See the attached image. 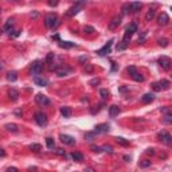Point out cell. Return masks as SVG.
Returning <instances> with one entry per match:
<instances>
[{"mask_svg":"<svg viewBox=\"0 0 172 172\" xmlns=\"http://www.w3.org/2000/svg\"><path fill=\"white\" fill-rule=\"evenodd\" d=\"M7 172H19L18 168H15V167H9L8 169H7Z\"/></svg>","mask_w":172,"mask_h":172,"instance_id":"bcb514c9","label":"cell"},{"mask_svg":"<svg viewBox=\"0 0 172 172\" xmlns=\"http://www.w3.org/2000/svg\"><path fill=\"white\" fill-rule=\"evenodd\" d=\"M152 89H153L155 91H161V85H160V82H153V83H152Z\"/></svg>","mask_w":172,"mask_h":172,"instance_id":"d590c367","label":"cell"},{"mask_svg":"<svg viewBox=\"0 0 172 172\" xmlns=\"http://www.w3.org/2000/svg\"><path fill=\"white\" fill-rule=\"evenodd\" d=\"M156 4H153V6H152V8H149L148 9V12H147V15H145V20L147 22H151L152 19L155 18V14H156Z\"/></svg>","mask_w":172,"mask_h":172,"instance_id":"9a60e30c","label":"cell"},{"mask_svg":"<svg viewBox=\"0 0 172 172\" xmlns=\"http://www.w3.org/2000/svg\"><path fill=\"white\" fill-rule=\"evenodd\" d=\"M171 59L168 58V57H165V55H163V57H160L159 58V65H160V67L163 69V70H165V71H168L169 69H171Z\"/></svg>","mask_w":172,"mask_h":172,"instance_id":"8992f818","label":"cell"},{"mask_svg":"<svg viewBox=\"0 0 172 172\" xmlns=\"http://www.w3.org/2000/svg\"><path fill=\"white\" fill-rule=\"evenodd\" d=\"M128 73H129V74H131V75H133V74H134V73H137V70H136V67H134V66H129V67H128Z\"/></svg>","mask_w":172,"mask_h":172,"instance_id":"b9f144b4","label":"cell"},{"mask_svg":"<svg viewBox=\"0 0 172 172\" xmlns=\"http://www.w3.org/2000/svg\"><path fill=\"white\" fill-rule=\"evenodd\" d=\"M85 32H86V34H93V32H96V31H94L93 27L86 26V27H85Z\"/></svg>","mask_w":172,"mask_h":172,"instance_id":"60d3db41","label":"cell"},{"mask_svg":"<svg viewBox=\"0 0 172 172\" xmlns=\"http://www.w3.org/2000/svg\"><path fill=\"white\" fill-rule=\"evenodd\" d=\"M71 71V69L69 67H61V69H57V75L58 77H65Z\"/></svg>","mask_w":172,"mask_h":172,"instance_id":"ffe728a7","label":"cell"},{"mask_svg":"<svg viewBox=\"0 0 172 172\" xmlns=\"http://www.w3.org/2000/svg\"><path fill=\"white\" fill-rule=\"evenodd\" d=\"M157 139L161 141L163 144H165V145H171L172 144V137H171V134L168 133V132H165V131H163V132H160V133L157 134Z\"/></svg>","mask_w":172,"mask_h":172,"instance_id":"3957f363","label":"cell"},{"mask_svg":"<svg viewBox=\"0 0 172 172\" xmlns=\"http://www.w3.org/2000/svg\"><path fill=\"white\" fill-rule=\"evenodd\" d=\"M35 101H36V104H39V105H42V106H47V105H50V99H49V97L44 96V94H42V93L36 94V96H35Z\"/></svg>","mask_w":172,"mask_h":172,"instance_id":"52a82bcc","label":"cell"},{"mask_svg":"<svg viewBox=\"0 0 172 172\" xmlns=\"http://www.w3.org/2000/svg\"><path fill=\"white\" fill-rule=\"evenodd\" d=\"M3 30H4V32H9V34H11V31L14 30V20L8 19V20L6 22V24H4Z\"/></svg>","mask_w":172,"mask_h":172,"instance_id":"7402d4cb","label":"cell"},{"mask_svg":"<svg viewBox=\"0 0 172 172\" xmlns=\"http://www.w3.org/2000/svg\"><path fill=\"white\" fill-rule=\"evenodd\" d=\"M42 70H43V63H42L41 61H36V62H34V63H32L31 71H32V74H34L35 77H38V74H41Z\"/></svg>","mask_w":172,"mask_h":172,"instance_id":"ba28073f","label":"cell"},{"mask_svg":"<svg viewBox=\"0 0 172 172\" xmlns=\"http://www.w3.org/2000/svg\"><path fill=\"white\" fill-rule=\"evenodd\" d=\"M57 153H58V155H61V156H63V155H66V152H65L63 151V149H62V148H58V149H57Z\"/></svg>","mask_w":172,"mask_h":172,"instance_id":"f6af8a7d","label":"cell"},{"mask_svg":"<svg viewBox=\"0 0 172 172\" xmlns=\"http://www.w3.org/2000/svg\"><path fill=\"white\" fill-rule=\"evenodd\" d=\"M4 128H6L8 132H12V133H16V132L19 131L18 125H16V124H14V123H8V124H6V125H4Z\"/></svg>","mask_w":172,"mask_h":172,"instance_id":"d6986e66","label":"cell"},{"mask_svg":"<svg viewBox=\"0 0 172 172\" xmlns=\"http://www.w3.org/2000/svg\"><path fill=\"white\" fill-rule=\"evenodd\" d=\"M132 78H133V81H136V82H143L144 81V75L140 74V73H134L133 75H132Z\"/></svg>","mask_w":172,"mask_h":172,"instance_id":"83f0119b","label":"cell"},{"mask_svg":"<svg viewBox=\"0 0 172 172\" xmlns=\"http://www.w3.org/2000/svg\"><path fill=\"white\" fill-rule=\"evenodd\" d=\"M0 15H1V8H0Z\"/></svg>","mask_w":172,"mask_h":172,"instance_id":"db71d44e","label":"cell"},{"mask_svg":"<svg viewBox=\"0 0 172 172\" xmlns=\"http://www.w3.org/2000/svg\"><path fill=\"white\" fill-rule=\"evenodd\" d=\"M30 149H31V151H34V152H41L42 151V147L39 145V144H31V145H30Z\"/></svg>","mask_w":172,"mask_h":172,"instance_id":"1f68e13d","label":"cell"},{"mask_svg":"<svg viewBox=\"0 0 172 172\" xmlns=\"http://www.w3.org/2000/svg\"><path fill=\"white\" fill-rule=\"evenodd\" d=\"M121 9H123V14H124V15H128L129 12H131V6H129V3L124 4L123 8H121Z\"/></svg>","mask_w":172,"mask_h":172,"instance_id":"e575fe53","label":"cell"},{"mask_svg":"<svg viewBox=\"0 0 172 172\" xmlns=\"http://www.w3.org/2000/svg\"><path fill=\"white\" fill-rule=\"evenodd\" d=\"M134 32H137V24L136 23H132L128 26V28L125 30V34H124V38H123V43L128 46L129 42H131V38L133 35Z\"/></svg>","mask_w":172,"mask_h":172,"instance_id":"6da1fadb","label":"cell"},{"mask_svg":"<svg viewBox=\"0 0 172 172\" xmlns=\"http://www.w3.org/2000/svg\"><path fill=\"white\" fill-rule=\"evenodd\" d=\"M34 83L36 86H41V88H44L49 85V79L47 78H43V77H34Z\"/></svg>","mask_w":172,"mask_h":172,"instance_id":"7c38bea8","label":"cell"},{"mask_svg":"<svg viewBox=\"0 0 172 172\" xmlns=\"http://www.w3.org/2000/svg\"><path fill=\"white\" fill-rule=\"evenodd\" d=\"M8 96H9V99H11V101H18V98H19V91L16 90V89H9Z\"/></svg>","mask_w":172,"mask_h":172,"instance_id":"44dd1931","label":"cell"},{"mask_svg":"<svg viewBox=\"0 0 172 172\" xmlns=\"http://www.w3.org/2000/svg\"><path fill=\"white\" fill-rule=\"evenodd\" d=\"M49 6L55 7V6H58V1H49Z\"/></svg>","mask_w":172,"mask_h":172,"instance_id":"681fc988","label":"cell"},{"mask_svg":"<svg viewBox=\"0 0 172 172\" xmlns=\"http://www.w3.org/2000/svg\"><path fill=\"white\" fill-rule=\"evenodd\" d=\"M61 114L65 118H69L71 116V108L70 106H62L61 108Z\"/></svg>","mask_w":172,"mask_h":172,"instance_id":"ac0fdd59","label":"cell"},{"mask_svg":"<svg viewBox=\"0 0 172 172\" xmlns=\"http://www.w3.org/2000/svg\"><path fill=\"white\" fill-rule=\"evenodd\" d=\"M59 47H62V49H73V47H75V43H73V42H63V41H59Z\"/></svg>","mask_w":172,"mask_h":172,"instance_id":"cb8c5ba5","label":"cell"},{"mask_svg":"<svg viewBox=\"0 0 172 172\" xmlns=\"http://www.w3.org/2000/svg\"><path fill=\"white\" fill-rule=\"evenodd\" d=\"M54 58H55V55H54V53H49L46 57V63H53Z\"/></svg>","mask_w":172,"mask_h":172,"instance_id":"836d02e7","label":"cell"},{"mask_svg":"<svg viewBox=\"0 0 172 172\" xmlns=\"http://www.w3.org/2000/svg\"><path fill=\"white\" fill-rule=\"evenodd\" d=\"M129 6H131V12H133V14H137V12L141 9L143 4H141L140 1H134V3H131Z\"/></svg>","mask_w":172,"mask_h":172,"instance_id":"e0dca14e","label":"cell"},{"mask_svg":"<svg viewBox=\"0 0 172 172\" xmlns=\"http://www.w3.org/2000/svg\"><path fill=\"white\" fill-rule=\"evenodd\" d=\"M46 145L49 149H54L55 148V141H54V139H51V137H47L46 139Z\"/></svg>","mask_w":172,"mask_h":172,"instance_id":"484cf974","label":"cell"},{"mask_svg":"<svg viewBox=\"0 0 172 172\" xmlns=\"http://www.w3.org/2000/svg\"><path fill=\"white\" fill-rule=\"evenodd\" d=\"M85 70L88 71V73H90V71L93 70V66H88V67H86V69H85Z\"/></svg>","mask_w":172,"mask_h":172,"instance_id":"f907efd6","label":"cell"},{"mask_svg":"<svg viewBox=\"0 0 172 172\" xmlns=\"http://www.w3.org/2000/svg\"><path fill=\"white\" fill-rule=\"evenodd\" d=\"M57 24H58V16L55 14L46 15V18H44V26L49 27V28H54Z\"/></svg>","mask_w":172,"mask_h":172,"instance_id":"7a4b0ae2","label":"cell"},{"mask_svg":"<svg viewBox=\"0 0 172 172\" xmlns=\"http://www.w3.org/2000/svg\"><path fill=\"white\" fill-rule=\"evenodd\" d=\"M120 112H121V109H120L117 105H112L110 108H109V114H110L112 117L118 116V114H120Z\"/></svg>","mask_w":172,"mask_h":172,"instance_id":"603a6c76","label":"cell"},{"mask_svg":"<svg viewBox=\"0 0 172 172\" xmlns=\"http://www.w3.org/2000/svg\"><path fill=\"white\" fill-rule=\"evenodd\" d=\"M116 141H117L118 144H121L123 147H128V145H129V141L125 140L124 137H116Z\"/></svg>","mask_w":172,"mask_h":172,"instance_id":"f1b7e54d","label":"cell"},{"mask_svg":"<svg viewBox=\"0 0 172 172\" xmlns=\"http://www.w3.org/2000/svg\"><path fill=\"white\" fill-rule=\"evenodd\" d=\"M109 124H98V125H96V128H94V133L96 134H102V133H108L109 132Z\"/></svg>","mask_w":172,"mask_h":172,"instance_id":"30bf717a","label":"cell"},{"mask_svg":"<svg viewBox=\"0 0 172 172\" xmlns=\"http://www.w3.org/2000/svg\"><path fill=\"white\" fill-rule=\"evenodd\" d=\"M85 172H96V171H94L93 168H86V169H85Z\"/></svg>","mask_w":172,"mask_h":172,"instance_id":"816d5d0a","label":"cell"},{"mask_svg":"<svg viewBox=\"0 0 172 172\" xmlns=\"http://www.w3.org/2000/svg\"><path fill=\"white\" fill-rule=\"evenodd\" d=\"M90 149H91V151H93V152H97V153L102 151V149H101V147H97V145H91V147H90Z\"/></svg>","mask_w":172,"mask_h":172,"instance_id":"7bdbcfd3","label":"cell"},{"mask_svg":"<svg viewBox=\"0 0 172 172\" xmlns=\"http://www.w3.org/2000/svg\"><path fill=\"white\" fill-rule=\"evenodd\" d=\"M94 136H96V133H94V132H93V133H91V132H89V133L85 134V139H86L88 141H93L94 140Z\"/></svg>","mask_w":172,"mask_h":172,"instance_id":"8d00e7d4","label":"cell"},{"mask_svg":"<svg viewBox=\"0 0 172 172\" xmlns=\"http://www.w3.org/2000/svg\"><path fill=\"white\" fill-rule=\"evenodd\" d=\"M99 96H101L102 99L109 98V91H108V89H99Z\"/></svg>","mask_w":172,"mask_h":172,"instance_id":"f546056e","label":"cell"},{"mask_svg":"<svg viewBox=\"0 0 172 172\" xmlns=\"http://www.w3.org/2000/svg\"><path fill=\"white\" fill-rule=\"evenodd\" d=\"M83 7V3H77L75 6H73L70 9H69V12H67V15L69 16H74V15H77L79 11H81V8Z\"/></svg>","mask_w":172,"mask_h":172,"instance_id":"4fadbf2b","label":"cell"},{"mask_svg":"<svg viewBox=\"0 0 172 172\" xmlns=\"http://www.w3.org/2000/svg\"><path fill=\"white\" fill-rule=\"evenodd\" d=\"M164 123H165V124H171L172 123V114H171V112L164 114Z\"/></svg>","mask_w":172,"mask_h":172,"instance_id":"4dcf8cb0","label":"cell"},{"mask_svg":"<svg viewBox=\"0 0 172 172\" xmlns=\"http://www.w3.org/2000/svg\"><path fill=\"white\" fill-rule=\"evenodd\" d=\"M112 46H113V39H110V41H109L105 46L102 47V49L97 50V54H98V55H101V57L108 55V54H110V51H112Z\"/></svg>","mask_w":172,"mask_h":172,"instance_id":"5b68a950","label":"cell"},{"mask_svg":"<svg viewBox=\"0 0 172 172\" xmlns=\"http://www.w3.org/2000/svg\"><path fill=\"white\" fill-rule=\"evenodd\" d=\"M160 85H161V89H169V86H171L169 81H167V79H161Z\"/></svg>","mask_w":172,"mask_h":172,"instance_id":"d6a6232c","label":"cell"},{"mask_svg":"<svg viewBox=\"0 0 172 172\" xmlns=\"http://www.w3.org/2000/svg\"><path fill=\"white\" fill-rule=\"evenodd\" d=\"M98 83H99V79L98 78H94V79H91V81H90L91 86H96V85H98Z\"/></svg>","mask_w":172,"mask_h":172,"instance_id":"ee69618b","label":"cell"},{"mask_svg":"<svg viewBox=\"0 0 172 172\" xmlns=\"http://www.w3.org/2000/svg\"><path fill=\"white\" fill-rule=\"evenodd\" d=\"M71 157L75 161H82L83 160V155L79 153V152H73V153H71Z\"/></svg>","mask_w":172,"mask_h":172,"instance_id":"4316f807","label":"cell"},{"mask_svg":"<svg viewBox=\"0 0 172 172\" xmlns=\"http://www.w3.org/2000/svg\"><path fill=\"white\" fill-rule=\"evenodd\" d=\"M7 79H8L9 82H15L18 79V73H16V71H9V73L7 74Z\"/></svg>","mask_w":172,"mask_h":172,"instance_id":"d4e9b609","label":"cell"},{"mask_svg":"<svg viewBox=\"0 0 172 172\" xmlns=\"http://www.w3.org/2000/svg\"><path fill=\"white\" fill-rule=\"evenodd\" d=\"M147 153H148V155H153V153H155V149H153V148L147 149Z\"/></svg>","mask_w":172,"mask_h":172,"instance_id":"c3c4849f","label":"cell"},{"mask_svg":"<svg viewBox=\"0 0 172 172\" xmlns=\"http://www.w3.org/2000/svg\"><path fill=\"white\" fill-rule=\"evenodd\" d=\"M101 149H104L105 152H109V153H112V152H113V148H112L110 145H104V147H101Z\"/></svg>","mask_w":172,"mask_h":172,"instance_id":"ab89813d","label":"cell"},{"mask_svg":"<svg viewBox=\"0 0 172 172\" xmlns=\"http://www.w3.org/2000/svg\"><path fill=\"white\" fill-rule=\"evenodd\" d=\"M59 139H61V141L65 145H74L75 144V139L73 136H70V134H61Z\"/></svg>","mask_w":172,"mask_h":172,"instance_id":"9c48e42d","label":"cell"},{"mask_svg":"<svg viewBox=\"0 0 172 172\" xmlns=\"http://www.w3.org/2000/svg\"><path fill=\"white\" fill-rule=\"evenodd\" d=\"M139 165H140L141 168H147V167L151 165V161H149V160H143V161H140V163H139Z\"/></svg>","mask_w":172,"mask_h":172,"instance_id":"74e56055","label":"cell"},{"mask_svg":"<svg viewBox=\"0 0 172 172\" xmlns=\"http://www.w3.org/2000/svg\"><path fill=\"white\" fill-rule=\"evenodd\" d=\"M35 121L39 126H46L47 123H49L46 113H43V112H38V113L35 114Z\"/></svg>","mask_w":172,"mask_h":172,"instance_id":"277c9868","label":"cell"},{"mask_svg":"<svg viewBox=\"0 0 172 172\" xmlns=\"http://www.w3.org/2000/svg\"><path fill=\"white\" fill-rule=\"evenodd\" d=\"M141 101H143L144 104H151L152 101H155V94L153 93H145L141 97Z\"/></svg>","mask_w":172,"mask_h":172,"instance_id":"2e32d148","label":"cell"},{"mask_svg":"<svg viewBox=\"0 0 172 172\" xmlns=\"http://www.w3.org/2000/svg\"><path fill=\"white\" fill-rule=\"evenodd\" d=\"M6 156V151L3 148H0V157H4Z\"/></svg>","mask_w":172,"mask_h":172,"instance_id":"7dc6e473","label":"cell"},{"mask_svg":"<svg viewBox=\"0 0 172 172\" xmlns=\"http://www.w3.org/2000/svg\"><path fill=\"white\" fill-rule=\"evenodd\" d=\"M1 67H3V65H1V62H0V69H1Z\"/></svg>","mask_w":172,"mask_h":172,"instance_id":"f5cc1de1","label":"cell"},{"mask_svg":"<svg viewBox=\"0 0 172 172\" xmlns=\"http://www.w3.org/2000/svg\"><path fill=\"white\" fill-rule=\"evenodd\" d=\"M159 46H161V47H167V46H168V39H165V38L159 39Z\"/></svg>","mask_w":172,"mask_h":172,"instance_id":"f35d334b","label":"cell"},{"mask_svg":"<svg viewBox=\"0 0 172 172\" xmlns=\"http://www.w3.org/2000/svg\"><path fill=\"white\" fill-rule=\"evenodd\" d=\"M157 23L159 26H167L169 23V16L167 12H161L160 15L157 16Z\"/></svg>","mask_w":172,"mask_h":172,"instance_id":"8fae6325","label":"cell"},{"mask_svg":"<svg viewBox=\"0 0 172 172\" xmlns=\"http://www.w3.org/2000/svg\"><path fill=\"white\" fill-rule=\"evenodd\" d=\"M121 24V16H118V15H116V16H113V19H112V22L109 23V28L110 30H114L117 28V27Z\"/></svg>","mask_w":172,"mask_h":172,"instance_id":"5bb4252c","label":"cell"}]
</instances>
